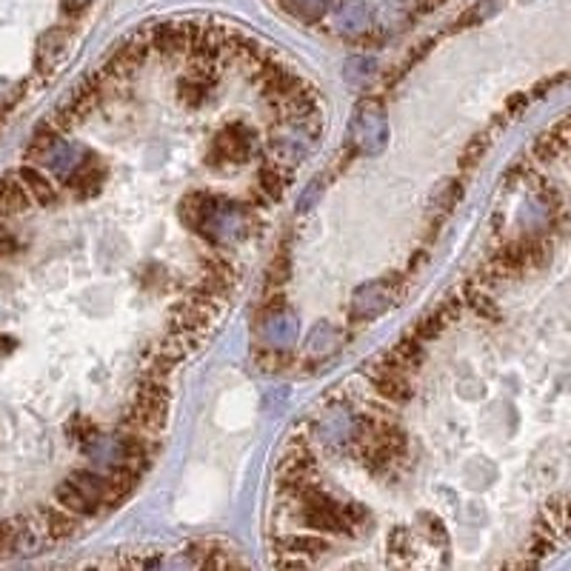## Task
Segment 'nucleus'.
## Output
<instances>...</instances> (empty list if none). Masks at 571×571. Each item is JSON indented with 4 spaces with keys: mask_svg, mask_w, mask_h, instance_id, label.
<instances>
[{
    "mask_svg": "<svg viewBox=\"0 0 571 571\" xmlns=\"http://www.w3.org/2000/svg\"><path fill=\"white\" fill-rule=\"evenodd\" d=\"M289 183H291L289 166H281V164H274V160H269V164H263L257 169V195H263L272 203L286 195Z\"/></svg>",
    "mask_w": 571,
    "mask_h": 571,
    "instance_id": "9",
    "label": "nucleus"
},
{
    "mask_svg": "<svg viewBox=\"0 0 571 571\" xmlns=\"http://www.w3.org/2000/svg\"><path fill=\"white\" fill-rule=\"evenodd\" d=\"M455 323V320L449 317V312L443 309V306H437L434 312H429L426 317H420L417 323H415V329H412V334L417 340H423V343H432V340H437L441 338V334Z\"/></svg>",
    "mask_w": 571,
    "mask_h": 571,
    "instance_id": "14",
    "label": "nucleus"
},
{
    "mask_svg": "<svg viewBox=\"0 0 571 571\" xmlns=\"http://www.w3.org/2000/svg\"><path fill=\"white\" fill-rule=\"evenodd\" d=\"M389 355L398 360L406 372H412V369H417L423 360H426V343L417 340L415 334H406V338H400L398 343L389 348Z\"/></svg>",
    "mask_w": 571,
    "mask_h": 571,
    "instance_id": "12",
    "label": "nucleus"
},
{
    "mask_svg": "<svg viewBox=\"0 0 571 571\" xmlns=\"http://www.w3.org/2000/svg\"><path fill=\"white\" fill-rule=\"evenodd\" d=\"M463 197L460 181H443V186H437V192L432 195V212L434 214H449L458 206V200Z\"/></svg>",
    "mask_w": 571,
    "mask_h": 571,
    "instance_id": "15",
    "label": "nucleus"
},
{
    "mask_svg": "<svg viewBox=\"0 0 571 571\" xmlns=\"http://www.w3.org/2000/svg\"><path fill=\"white\" fill-rule=\"evenodd\" d=\"M406 374L408 372L389 355V351L383 357H377L369 369L363 372V377L369 380V386L374 389L377 398L383 403H389V406H398V408L408 406V403H412V398H415V389H412V383H408Z\"/></svg>",
    "mask_w": 571,
    "mask_h": 571,
    "instance_id": "1",
    "label": "nucleus"
},
{
    "mask_svg": "<svg viewBox=\"0 0 571 571\" xmlns=\"http://www.w3.org/2000/svg\"><path fill=\"white\" fill-rule=\"evenodd\" d=\"M221 197L209 192H195L183 200V221L186 226L197 231L200 238L206 240H221V234H226V221L229 212L221 209Z\"/></svg>",
    "mask_w": 571,
    "mask_h": 571,
    "instance_id": "2",
    "label": "nucleus"
},
{
    "mask_svg": "<svg viewBox=\"0 0 571 571\" xmlns=\"http://www.w3.org/2000/svg\"><path fill=\"white\" fill-rule=\"evenodd\" d=\"M55 500H57V506H61V508L71 511L75 517H95L97 511L104 508L97 500H92V497L86 494L78 483H71V480L57 483V486H55Z\"/></svg>",
    "mask_w": 571,
    "mask_h": 571,
    "instance_id": "7",
    "label": "nucleus"
},
{
    "mask_svg": "<svg viewBox=\"0 0 571 571\" xmlns=\"http://www.w3.org/2000/svg\"><path fill=\"white\" fill-rule=\"evenodd\" d=\"M571 149L568 138L560 131V126L554 123L551 129H546L543 135H537L532 143V157L537 164H554V160H560L566 152Z\"/></svg>",
    "mask_w": 571,
    "mask_h": 571,
    "instance_id": "10",
    "label": "nucleus"
},
{
    "mask_svg": "<svg viewBox=\"0 0 571 571\" xmlns=\"http://www.w3.org/2000/svg\"><path fill=\"white\" fill-rule=\"evenodd\" d=\"M277 472L281 477H315L317 458L306 437H291L286 443L281 460H277Z\"/></svg>",
    "mask_w": 571,
    "mask_h": 571,
    "instance_id": "5",
    "label": "nucleus"
},
{
    "mask_svg": "<svg viewBox=\"0 0 571 571\" xmlns=\"http://www.w3.org/2000/svg\"><path fill=\"white\" fill-rule=\"evenodd\" d=\"M489 152V140H483V138H474L472 143L466 146V152H463V157H460V169H474V166H480V160H483V155Z\"/></svg>",
    "mask_w": 571,
    "mask_h": 571,
    "instance_id": "16",
    "label": "nucleus"
},
{
    "mask_svg": "<svg viewBox=\"0 0 571 571\" xmlns=\"http://www.w3.org/2000/svg\"><path fill=\"white\" fill-rule=\"evenodd\" d=\"M255 155V135L246 123H229L214 135L209 149V164L240 166Z\"/></svg>",
    "mask_w": 571,
    "mask_h": 571,
    "instance_id": "3",
    "label": "nucleus"
},
{
    "mask_svg": "<svg viewBox=\"0 0 571 571\" xmlns=\"http://www.w3.org/2000/svg\"><path fill=\"white\" fill-rule=\"evenodd\" d=\"M38 523L43 525V532H46L49 543H61V540H69L80 529V517H75L71 511L61 508V506H43Z\"/></svg>",
    "mask_w": 571,
    "mask_h": 571,
    "instance_id": "6",
    "label": "nucleus"
},
{
    "mask_svg": "<svg viewBox=\"0 0 571 571\" xmlns=\"http://www.w3.org/2000/svg\"><path fill=\"white\" fill-rule=\"evenodd\" d=\"M274 558H298V560H317L332 551V540L323 534H277L272 540Z\"/></svg>",
    "mask_w": 571,
    "mask_h": 571,
    "instance_id": "4",
    "label": "nucleus"
},
{
    "mask_svg": "<svg viewBox=\"0 0 571 571\" xmlns=\"http://www.w3.org/2000/svg\"><path fill=\"white\" fill-rule=\"evenodd\" d=\"M104 174H106V169L100 166L97 160H89V164H83V166L75 169V174L69 178V186L75 189L78 197H89V195H95L97 189H100Z\"/></svg>",
    "mask_w": 571,
    "mask_h": 571,
    "instance_id": "13",
    "label": "nucleus"
},
{
    "mask_svg": "<svg viewBox=\"0 0 571 571\" xmlns=\"http://www.w3.org/2000/svg\"><path fill=\"white\" fill-rule=\"evenodd\" d=\"M18 174L38 206H52V203H57V189L52 178H46V172H40L38 166H21Z\"/></svg>",
    "mask_w": 571,
    "mask_h": 571,
    "instance_id": "11",
    "label": "nucleus"
},
{
    "mask_svg": "<svg viewBox=\"0 0 571 571\" xmlns=\"http://www.w3.org/2000/svg\"><path fill=\"white\" fill-rule=\"evenodd\" d=\"M32 195H29V189L23 186L21 174H4L0 178V214H21L32 209Z\"/></svg>",
    "mask_w": 571,
    "mask_h": 571,
    "instance_id": "8",
    "label": "nucleus"
}]
</instances>
